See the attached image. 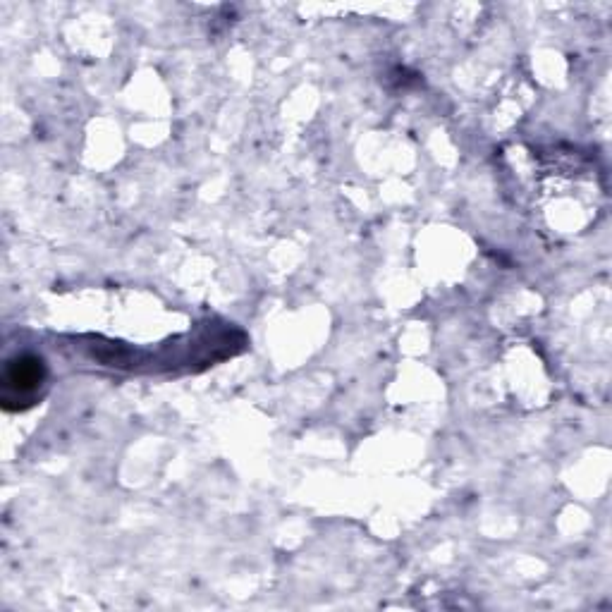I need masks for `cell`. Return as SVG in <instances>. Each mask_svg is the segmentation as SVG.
<instances>
[{"label": "cell", "mask_w": 612, "mask_h": 612, "mask_svg": "<svg viewBox=\"0 0 612 612\" xmlns=\"http://www.w3.org/2000/svg\"><path fill=\"white\" fill-rule=\"evenodd\" d=\"M44 383V364L36 357H20L10 361L5 371V395H34L36 388Z\"/></svg>", "instance_id": "6da1fadb"}]
</instances>
